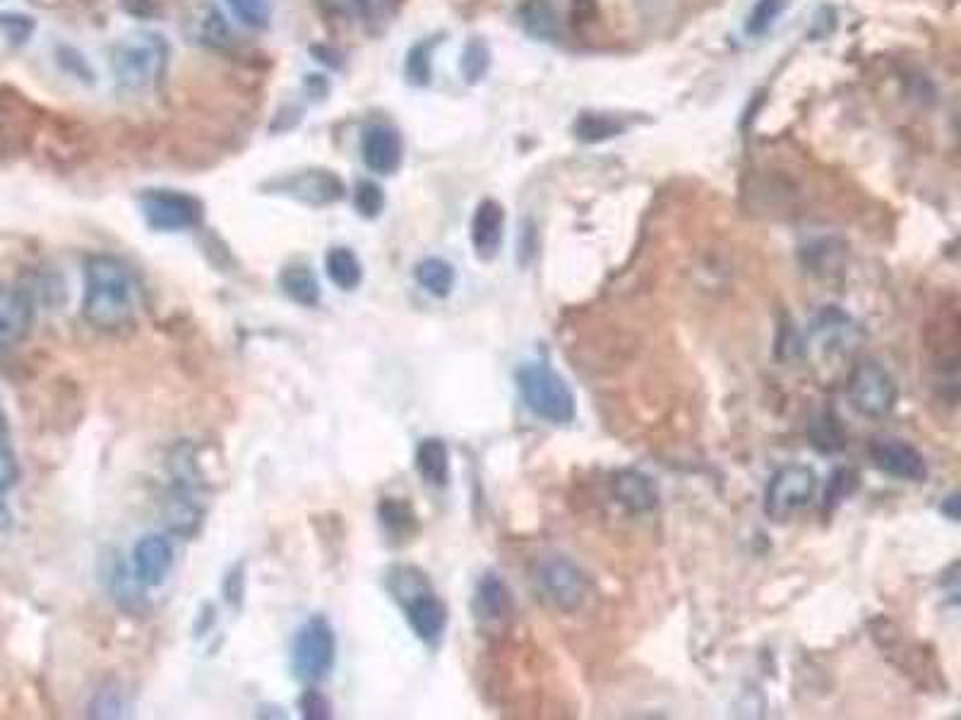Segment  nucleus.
Wrapping results in <instances>:
<instances>
[{
    "instance_id": "f704fd0d",
    "label": "nucleus",
    "mask_w": 961,
    "mask_h": 720,
    "mask_svg": "<svg viewBox=\"0 0 961 720\" xmlns=\"http://www.w3.org/2000/svg\"><path fill=\"white\" fill-rule=\"evenodd\" d=\"M34 29H37V22H34L29 15L22 13H0V34L15 46L27 43L31 39Z\"/></svg>"
},
{
    "instance_id": "6e6552de",
    "label": "nucleus",
    "mask_w": 961,
    "mask_h": 720,
    "mask_svg": "<svg viewBox=\"0 0 961 720\" xmlns=\"http://www.w3.org/2000/svg\"><path fill=\"white\" fill-rule=\"evenodd\" d=\"M851 406L868 418L887 416L897 404V384L875 361L858 363L849 377Z\"/></svg>"
},
{
    "instance_id": "39448f33",
    "label": "nucleus",
    "mask_w": 961,
    "mask_h": 720,
    "mask_svg": "<svg viewBox=\"0 0 961 720\" xmlns=\"http://www.w3.org/2000/svg\"><path fill=\"white\" fill-rule=\"evenodd\" d=\"M269 195H281L305 207H332L346 198V182L332 168H303L296 174L277 176L263 186Z\"/></svg>"
},
{
    "instance_id": "f257e3e1",
    "label": "nucleus",
    "mask_w": 961,
    "mask_h": 720,
    "mask_svg": "<svg viewBox=\"0 0 961 720\" xmlns=\"http://www.w3.org/2000/svg\"><path fill=\"white\" fill-rule=\"evenodd\" d=\"M138 305V281L126 262L113 255H92L85 262L83 315L97 329L126 327Z\"/></svg>"
},
{
    "instance_id": "0eeeda50",
    "label": "nucleus",
    "mask_w": 961,
    "mask_h": 720,
    "mask_svg": "<svg viewBox=\"0 0 961 720\" xmlns=\"http://www.w3.org/2000/svg\"><path fill=\"white\" fill-rule=\"evenodd\" d=\"M818 490V476L808 466H784L782 471H776L774 478L769 480L767 497H764V511L767 517L774 521H784L791 514H796L810 500L815 497Z\"/></svg>"
},
{
    "instance_id": "423d86ee",
    "label": "nucleus",
    "mask_w": 961,
    "mask_h": 720,
    "mask_svg": "<svg viewBox=\"0 0 961 720\" xmlns=\"http://www.w3.org/2000/svg\"><path fill=\"white\" fill-rule=\"evenodd\" d=\"M337 658V636L330 622L325 617H313V620L301 627L296 642L291 648V666L296 678L303 682H320L327 672L334 668Z\"/></svg>"
},
{
    "instance_id": "a878e982",
    "label": "nucleus",
    "mask_w": 961,
    "mask_h": 720,
    "mask_svg": "<svg viewBox=\"0 0 961 720\" xmlns=\"http://www.w3.org/2000/svg\"><path fill=\"white\" fill-rule=\"evenodd\" d=\"M438 37H428L414 43L404 59V77L412 87L431 85L433 77V49L438 46Z\"/></svg>"
},
{
    "instance_id": "b1692460",
    "label": "nucleus",
    "mask_w": 961,
    "mask_h": 720,
    "mask_svg": "<svg viewBox=\"0 0 961 720\" xmlns=\"http://www.w3.org/2000/svg\"><path fill=\"white\" fill-rule=\"evenodd\" d=\"M628 130V123L620 121L610 113H582L580 118L574 121L572 132L577 140L582 142H606L610 137H618Z\"/></svg>"
},
{
    "instance_id": "473e14b6",
    "label": "nucleus",
    "mask_w": 961,
    "mask_h": 720,
    "mask_svg": "<svg viewBox=\"0 0 961 720\" xmlns=\"http://www.w3.org/2000/svg\"><path fill=\"white\" fill-rule=\"evenodd\" d=\"M142 581L126 565H118L113 571V593L123 603V608L135 610L142 603Z\"/></svg>"
},
{
    "instance_id": "c756f323",
    "label": "nucleus",
    "mask_w": 961,
    "mask_h": 720,
    "mask_svg": "<svg viewBox=\"0 0 961 720\" xmlns=\"http://www.w3.org/2000/svg\"><path fill=\"white\" fill-rule=\"evenodd\" d=\"M402 0H352V8L372 31H380L397 15Z\"/></svg>"
},
{
    "instance_id": "20e7f679",
    "label": "nucleus",
    "mask_w": 961,
    "mask_h": 720,
    "mask_svg": "<svg viewBox=\"0 0 961 720\" xmlns=\"http://www.w3.org/2000/svg\"><path fill=\"white\" fill-rule=\"evenodd\" d=\"M138 204L144 224L160 233L190 231V228H198L202 224V216H205V204L195 195L180 190H144L140 192Z\"/></svg>"
},
{
    "instance_id": "58836bf2",
    "label": "nucleus",
    "mask_w": 961,
    "mask_h": 720,
    "mask_svg": "<svg viewBox=\"0 0 961 720\" xmlns=\"http://www.w3.org/2000/svg\"><path fill=\"white\" fill-rule=\"evenodd\" d=\"M20 478V466L13 450L8 447V440H0V495L13 488Z\"/></svg>"
},
{
    "instance_id": "7ed1b4c3",
    "label": "nucleus",
    "mask_w": 961,
    "mask_h": 720,
    "mask_svg": "<svg viewBox=\"0 0 961 720\" xmlns=\"http://www.w3.org/2000/svg\"><path fill=\"white\" fill-rule=\"evenodd\" d=\"M517 387L531 414L553 426H565L577 414L574 394L562 377L546 363L531 361L517 370Z\"/></svg>"
},
{
    "instance_id": "1a4fd4ad",
    "label": "nucleus",
    "mask_w": 961,
    "mask_h": 720,
    "mask_svg": "<svg viewBox=\"0 0 961 720\" xmlns=\"http://www.w3.org/2000/svg\"><path fill=\"white\" fill-rule=\"evenodd\" d=\"M539 581L548 598L558 605L560 610H577L582 608L586 598V577L577 569L568 557H548L539 569Z\"/></svg>"
},
{
    "instance_id": "a211bd4d",
    "label": "nucleus",
    "mask_w": 961,
    "mask_h": 720,
    "mask_svg": "<svg viewBox=\"0 0 961 720\" xmlns=\"http://www.w3.org/2000/svg\"><path fill=\"white\" fill-rule=\"evenodd\" d=\"M164 517L168 529L178 535H192L202 523V507L195 502V495H192L190 488L176 485L174 495L166 500V509Z\"/></svg>"
},
{
    "instance_id": "de8ad7c7",
    "label": "nucleus",
    "mask_w": 961,
    "mask_h": 720,
    "mask_svg": "<svg viewBox=\"0 0 961 720\" xmlns=\"http://www.w3.org/2000/svg\"><path fill=\"white\" fill-rule=\"evenodd\" d=\"M957 505H959V497H957V495H952V497H949V500L945 502V505H943V511H945V514H949V519H952V521H957V519H959Z\"/></svg>"
},
{
    "instance_id": "37998d69",
    "label": "nucleus",
    "mask_w": 961,
    "mask_h": 720,
    "mask_svg": "<svg viewBox=\"0 0 961 720\" xmlns=\"http://www.w3.org/2000/svg\"><path fill=\"white\" fill-rule=\"evenodd\" d=\"M243 569L241 567H236L229 577H226V581H224V591H226V598H229L233 605H239V601L243 598Z\"/></svg>"
},
{
    "instance_id": "412c9836",
    "label": "nucleus",
    "mask_w": 961,
    "mask_h": 720,
    "mask_svg": "<svg viewBox=\"0 0 961 720\" xmlns=\"http://www.w3.org/2000/svg\"><path fill=\"white\" fill-rule=\"evenodd\" d=\"M477 610L483 620H505L513 612V593L503 579L485 574L477 589Z\"/></svg>"
},
{
    "instance_id": "a19ab883",
    "label": "nucleus",
    "mask_w": 961,
    "mask_h": 720,
    "mask_svg": "<svg viewBox=\"0 0 961 720\" xmlns=\"http://www.w3.org/2000/svg\"><path fill=\"white\" fill-rule=\"evenodd\" d=\"M308 51L315 61L327 65L330 71H342L344 67V53L330 43H311Z\"/></svg>"
},
{
    "instance_id": "ddd939ff",
    "label": "nucleus",
    "mask_w": 961,
    "mask_h": 720,
    "mask_svg": "<svg viewBox=\"0 0 961 720\" xmlns=\"http://www.w3.org/2000/svg\"><path fill=\"white\" fill-rule=\"evenodd\" d=\"M174 567V545L162 533L144 535L132 551V571L142 586H162Z\"/></svg>"
},
{
    "instance_id": "9d476101",
    "label": "nucleus",
    "mask_w": 961,
    "mask_h": 720,
    "mask_svg": "<svg viewBox=\"0 0 961 720\" xmlns=\"http://www.w3.org/2000/svg\"><path fill=\"white\" fill-rule=\"evenodd\" d=\"M361 159L370 174L392 176L404 162V142L397 128L384 123L368 125L361 132Z\"/></svg>"
},
{
    "instance_id": "e433bc0d",
    "label": "nucleus",
    "mask_w": 961,
    "mask_h": 720,
    "mask_svg": "<svg viewBox=\"0 0 961 720\" xmlns=\"http://www.w3.org/2000/svg\"><path fill=\"white\" fill-rule=\"evenodd\" d=\"M812 440H815V447L822 452H836L844 447L839 422L832 420L830 416H824L820 422H815V428H812Z\"/></svg>"
},
{
    "instance_id": "393cba45",
    "label": "nucleus",
    "mask_w": 961,
    "mask_h": 720,
    "mask_svg": "<svg viewBox=\"0 0 961 720\" xmlns=\"http://www.w3.org/2000/svg\"><path fill=\"white\" fill-rule=\"evenodd\" d=\"M519 20H522L527 34H531L534 39L553 41L558 37V17L548 0H527L522 10H519Z\"/></svg>"
},
{
    "instance_id": "2eb2a0df",
    "label": "nucleus",
    "mask_w": 961,
    "mask_h": 720,
    "mask_svg": "<svg viewBox=\"0 0 961 720\" xmlns=\"http://www.w3.org/2000/svg\"><path fill=\"white\" fill-rule=\"evenodd\" d=\"M505 210L501 202L483 200L471 216V245L479 260H493L503 248Z\"/></svg>"
},
{
    "instance_id": "aec40b11",
    "label": "nucleus",
    "mask_w": 961,
    "mask_h": 720,
    "mask_svg": "<svg viewBox=\"0 0 961 720\" xmlns=\"http://www.w3.org/2000/svg\"><path fill=\"white\" fill-rule=\"evenodd\" d=\"M279 286L293 303L315 307L320 303V283L308 265H287L279 274Z\"/></svg>"
},
{
    "instance_id": "9b49d317",
    "label": "nucleus",
    "mask_w": 961,
    "mask_h": 720,
    "mask_svg": "<svg viewBox=\"0 0 961 720\" xmlns=\"http://www.w3.org/2000/svg\"><path fill=\"white\" fill-rule=\"evenodd\" d=\"M870 459H873L875 468H880L882 473H887L892 478L913 480V483H923V480L928 478L925 456L915 450L913 444L903 440L895 438L875 440L870 444Z\"/></svg>"
},
{
    "instance_id": "4be33fe9",
    "label": "nucleus",
    "mask_w": 961,
    "mask_h": 720,
    "mask_svg": "<svg viewBox=\"0 0 961 720\" xmlns=\"http://www.w3.org/2000/svg\"><path fill=\"white\" fill-rule=\"evenodd\" d=\"M325 271L342 291H356L364 281V265L352 248H332L325 257Z\"/></svg>"
},
{
    "instance_id": "dca6fc26",
    "label": "nucleus",
    "mask_w": 961,
    "mask_h": 720,
    "mask_svg": "<svg viewBox=\"0 0 961 720\" xmlns=\"http://www.w3.org/2000/svg\"><path fill=\"white\" fill-rule=\"evenodd\" d=\"M188 34L198 46H205L212 51H229L233 46V31L229 22L224 20L222 10L212 3H202L188 20Z\"/></svg>"
},
{
    "instance_id": "4468645a",
    "label": "nucleus",
    "mask_w": 961,
    "mask_h": 720,
    "mask_svg": "<svg viewBox=\"0 0 961 720\" xmlns=\"http://www.w3.org/2000/svg\"><path fill=\"white\" fill-rule=\"evenodd\" d=\"M402 608L406 620H409L412 632L421 639L423 644L435 646L440 639H443L447 627V608L445 603L435 596L433 589L418 593V596L406 601Z\"/></svg>"
},
{
    "instance_id": "72a5a7b5",
    "label": "nucleus",
    "mask_w": 961,
    "mask_h": 720,
    "mask_svg": "<svg viewBox=\"0 0 961 720\" xmlns=\"http://www.w3.org/2000/svg\"><path fill=\"white\" fill-rule=\"evenodd\" d=\"M856 488H858V473L853 468H839V471H834L827 490H824V509H834L836 505H842L846 497L853 495Z\"/></svg>"
},
{
    "instance_id": "c03bdc74",
    "label": "nucleus",
    "mask_w": 961,
    "mask_h": 720,
    "mask_svg": "<svg viewBox=\"0 0 961 720\" xmlns=\"http://www.w3.org/2000/svg\"><path fill=\"white\" fill-rule=\"evenodd\" d=\"M305 91L313 99H325L330 94V83H327L325 75H305Z\"/></svg>"
},
{
    "instance_id": "ea45409f",
    "label": "nucleus",
    "mask_w": 961,
    "mask_h": 720,
    "mask_svg": "<svg viewBox=\"0 0 961 720\" xmlns=\"http://www.w3.org/2000/svg\"><path fill=\"white\" fill-rule=\"evenodd\" d=\"M164 0H121L123 13H128L138 20H152L160 15Z\"/></svg>"
},
{
    "instance_id": "7c9ffc66",
    "label": "nucleus",
    "mask_w": 961,
    "mask_h": 720,
    "mask_svg": "<svg viewBox=\"0 0 961 720\" xmlns=\"http://www.w3.org/2000/svg\"><path fill=\"white\" fill-rule=\"evenodd\" d=\"M354 207L361 216H364V219H368V222L378 219L384 210V190L370 178L358 180L356 188H354Z\"/></svg>"
},
{
    "instance_id": "cd10ccee",
    "label": "nucleus",
    "mask_w": 961,
    "mask_h": 720,
    "mask_svg": "<svg viewBox=\"0 0 961 720\" xmlns=\"http://www.w3.org/2000/svg\"><path fill=\"white\" fill-rule=\"evenodd\" d=\"M491 67V49L489 43L483 39H469L465 51H461V61H459V71L461 77H465L467 85H477L485 77Z\"/></svg>"
},
{
    "instance_id": "a18cd8bd",
    "label": "nucleus",
    "mask_w": 961,
    "mask_h": 720,
    "mask_svg": "<svg viewBox=\"0 0 961 720\" xmlns=\"http://www.w3.org/2000/svg\"><path fill=\"white\" fill-rule=\"evenodd\" d=\"M572 5H574V17H582L584 22H590L594 17L596 0H572Z\"/></svg>"
},
{
    "instance_id": "5701e85b",
    "label": "nucleus",
    "mask_w": 961,
    "mask_h": 720,
    "mask_svg": "<svg viewBox=\"0 0 961 720\" xmlns=\"http://www.w3.org/2000/svg\"><path fill=\"white\" fill-rule=\"evenodd\" d=\"M416 281L421 283V289H426L435 299H447L455 289V267L450 265L447 260L443 257H426L416 265L414 271Z\"/></svg>"
},
{
    "instance_id": "f3484780",
    "label": "nucleus",
    "mask_w": 961,
    "mask_h": 720,
    "mask_svg": "<svg viewBox=\"0 0 961 720\" xmlns=\"http://www.w3.org/2000/svg\"><path fill=\"white\" fill-rule=\"evenodd\" d=\"M610 488H614V495L620 505L630 511H637V514L649 511V509L657 507V502H659L657 488H654L652 480L640 471H632V468H623V471H618L614 476V483H610Z\"/></svg>"
},
{
    "instance_id": "79ce46f5",
    "label": "nucleus",
    "mask_w": 961,
    "mask_h": 720,
    "mask_svg": "<svg viewBox=\"0 0 961 720\" xmlns=\"http://www.w3.org/2000/svg\"><path fill=\"white\" fill-rule=\"evenodd\" d=\"M92 716L99 718H116L123 716V704L118 702V692H99L97 702L92 704Z\"/></svg>"
},
{
    "instance_id": "4c0bfd02",
    "label": "nucleus",
    "mask_w": 961,
    "mask_h": 720,
    "mask_svg": "<svg viewBox=\"0 0 961 720\" xmlns=\"http://www.w3.org/2000/svg\"><path fill=\"white\" fill-rule=\"evenodd\" d=\"M299 706L303 711V718H308V720H325V718L332 716L330 702H327L318 690H305Z\"/></svg>"
},
{
    "instance_id": "f8f14e48",
    "label": "nucleus",
    "mask_w": 961,
    "mask_h": 720,
    "mask_svg": "<svg viewBox=\"0 0 961 720\" xmlns=\"http://www.w3.org/2000/svg\"><path fill=\"white\" fill-rule=\"evenodd\" d=\"M34 323V303L27 291L0 283V351L25 341Z\"/></svg>"
},
{
    "instance_id": "c9c22d12",
    "label": "nucleus",
    "mask_w": 961,
    "mask_h": 720,
    "mask_svg": "<svg viewBox=\"0 0 961 720\" xmlns=\"http://www.w3.org/2000/svg\"><path fill=\"white\" fill-rule=\"evenodd\" d=\"M55 61H59V65L63 67L65 73H71L73 77L80 79V83H85V85L94 83V71L89 67L85 55L77 49H73V46H59V49H55Z\"/></svg>"
},
{
    "instance_id": "c85d7f7f",
    "label": "nucleus",
    "mask_w": 961,
    "mask_h": 720,
    "mask_svg": "<svg viewBox=\"0 0 961 720\" xmlns=\"http://www.w3.org/2000/svg\"><path fill=\"white\" fill-rule=\"evenodd\" d=\"M231 15L241 22L243 27L263 31L273 22V5L269 0H226Z\"/></svg>"
},
{
    "instance_id": "2f4dec72",
    "label": "nucleus",
    "mask_w": 961,
    "mask_h": 720,
    "mask_svg": "<svg viewBox=\"0 0 961 720\" xmlns=\"http://www.w3.org/2000/svg\"><path fill=\"white\" fill-rule=\"evenodd\" d=\"M786 5L788 0H757L755 8L750 10L748 22H745V31H748L750 37H762V34H767L769 27L779 20V15L784 13Z\"/></svg>"
},
{
    "instance_id": "f03ea898",
    "label": "nucleus",
    "mask_w": 961,
    "mask_h": 720,
    "mask_svg": "<svg viewBox=\"0 0 961 720\" xmlns=\"http://www.w3.org/2000/svg\"><path fill=\"white\" fill-rule=\"evenodd\" d=\"M166 65L168 43L160 34L135 31L111 49V73L116 77L118 91L126 97H142L160 87Z\"/></svg>"
},
{
    "instance_id": "bb28decb",
    "label": "nucleus",
    "mask_w": 961,
    "mask_h": 720,
    "mask_svg": "<svg viewBox=\"0 0 961 720\" xmlns=\"http://www.w3.org/2000/svg\"><path fill=\"white\" fill-rule=\"evenodd\" d=\"M380 521L394 539H406L416 529V514L402 500H384L380 505Z\"/></svg>"
},
{
    "instance_id": "09e8293b",
    "label": "nucleus",
    "mask_w": 961,
    "mask_h": 720,
    "mask_svg": "<svg viewBox=\"0 0 961 720\" xmlns=\"http://www.w3.org/2000/svg\"><path fill=\"white\" fill-rule=\"evenodd\" d=\"M0 440H8V420H5L3 408H0Z\"/></svg>"
},
{
    "instance_id": "49530a36",
    "label": "nucleus",
    "mask_w": 961,
    "mask_h": 720,
    "mask_svg": "<svg viewBox=\"0 0 961 720\" xmlns=\"http://www.w3.org/2000/svg\"><path fill=\"white\" fill-rule=\"evenodd\" d=\"M10 521H13V517H10V509L3 497H0V533H5L10 529Z\"/></svg>"
},
{
    "instance_id": "6ab92c4d",
    "label": "nucleus",
    "mask_w": 961,
    "mask_h": 720,
    "mask_svg": "<svg viewBox=\"0 0 961 720\" xmlns=\"http://www.w3.org/2000/svg\"><path fill=\"white\" fill-rule=\"evenodd\" d=\"M416 468L428 485L443 488L450 480V452L438 438H426L416 447Z\"/></svg>"
}]
</instances>
